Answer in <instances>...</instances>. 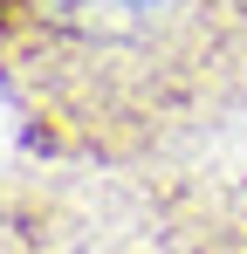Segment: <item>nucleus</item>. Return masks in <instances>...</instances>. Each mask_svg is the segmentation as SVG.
<instances>
[{
	"label": "nucleus",
	"instance_id": "f257e3e1",
	"mask_svg": "<svg viewBox=\"0 0 247 254\" xmlns=\"http://www.w3.org/2000/svg\"><path fill=\"white\" fill-rule=\"evenodd\" d=\"M117 7H151V0H117Z\"/></svg>",
	"mask_w": 247,
	"mask_h": 254
}]
</instances>
